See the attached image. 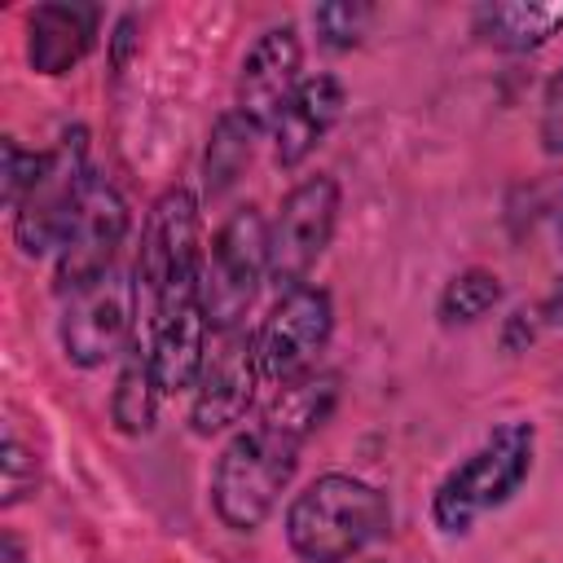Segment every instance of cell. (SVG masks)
Returning <instances> with one entry per match:
<instances>
[{"label": "cell", "mask_w": 563, "mask_h": 563, "mask_svg": "<svg viewBox=\"0 0 563 563\" xmlns=\"http://www.w3.org/2000/svg\"><path fill=\"white\" fill-rule=\"evenodd\" d=\"M501 303V277L488 268H462L457 277L444 282L440 299H435V317L444 325H471L479 317H488Z\"/></svg>", "instance_id": "cell-20"}, {"label": "cell", "mask_w": 563, "mask_h": 563, "mask_svg": "<svg viewBox=\"0 0 563 563\" xmlns=\"http://www.w3.org/2000/svg\"><path fill=\"white\" fill-rule=\"evenodd\" d=\"M35 484H40V457H35V449H26L22 440H18V431L9 427V435H4V506H18L22 497H31L35 493Z\"/></svg>", "instance_id": "cell-22"}, {"label": "cell", "mask_w": 563, "mask_h": 563, "mask_svg": "<svg viewBox=\"0 0 563 563\" xmlns=\"http://www.w3.org/2000/svg\"><path fill=\"white\" fill-rule=\"evenodd\" d=\"M334 334V303L330 290L321 286H295L282 290L277 303L268 308L264 325L255 330V347H260V369L273 383H290L299 374H308L317 365V356L325 352Z\"/></svg>", "instance_id": "cell-8"}, {"label": "cell", "mask_w": 563, "mask_h": 563, "mask_svg": "<svg viewBox=\"0 0 563 563\" xmlns=\"http://www.w3.org/2000/svg\"><path fill=\"white\" fill-rule=\"evenodd\" d=\"M158 383H154V369H150V356H132L114 383V396H110V418L123 435H145L154 427V409H158Z\"/></svg>", "instance_id": "cell-19"}, {"label": "cell", "mask_w": 563, "mask_h": 563, "mask_svg": "<svg viewBox=\"0 0 563 563\" xmlns=\"http://www.w3.org/2000/svg\"><path fill=\"white\" fill-rule=\"evenodd\" d=\"M537 457V427L532 422H501L493 427L431 493V523L449 537H462L488 510L506 506L532 475Z\"/></svg>", "instance_id": "cell-2"}, {"label": "cell", "mask_w": 563, "mask_h": 563, "mask_svg": "<svg viewBox=\"0 0 563 563\" xmlns=\"http://www.w3.org/2000/svg\"><path fill=\"white\" fill-rule=\"evenodd\" d=\"M92 172H88V132L70 128L62 132V141L48 150V163L40 172V180L31 185V194L18 202L13 211V238L22 246V255H57L66 224L88 189Z\"/></svg>", "instance_id": "cell-7"}, {"label": "cell", "mask_w": 563, "mask_h": 563, "mask_svg": "<svg viewBox=\"0 0 563 563\" xmlns=\"http://www.w3.org/2000/svg\"><path fill=\"white\" fill-rule=\"evenodd\" d=\"M97 22H101L97 4H75V0L35 4L26 13V62H31V70L48 75V79L70 75L88 57Z\"/></svg>", "instance_id": "cell-14"}, {"label": "cell", "mask_w": 563, "mask_h": 563, "mask_svg": "<svg viewBox=\"0 0 563 563\" xmlns=\"http://www.w3.org/2000/svg\"><path fill=\"white\" fill-rule=\"evenodd\" d=\"M303 44H299V31L286 22V26H268L251 53L242 57V70H238V92H233V110L255 123L260 132H273L277 114L290 106V97L299 92L303 75Z\"/></svg>", "instance_id": "cell-12"}, {"label": "cell", "mask_w": 563, "mask_h": 563, "mask_svg": "<svg viewBox=\"0 0 563 563\" xmlns=\"http://www.w3.org/2000/svg\"><path fill=\"white\" fill-rule=\"evenodd\" d=\"M541 317H545V325H563V277H559V286L545 295V303H541Z\"/></svg>", "instance_id": "cell-25"}, {"label": "cell", "mask_w": 563, "mask_h": 563, "mask_svg": "<svg viewBox=\"0 0 563 563\" xmlns=\"http://www.w3.org/2000/svg\"><path fill=\"white\" fill-rule=\"evenodd\" d=\"M343 106H347V92H343V84L334 75H308L299 84V92L290 97V106L273 123V158H277V167H299L325 141V132L339 123Z\"/></svg>", "instance_id": "cell-15"}, {"label": "cell", "mask_w": 563, "mask_h": 563, "mask_svg": "<svg viewBox=\"0 0 563 563\" xmlns=\"http://www.w3.org/2000/svg\"><path fill=\"white\" fill-rule=\"evenodd\" d=\"M207 317H202V295H180L158 308H150V369L163 396L185 391L198 383L202 361H207Z\"/></svg>", "instance_id": "cell-13"}, {"label": "cell", "mask_w": 563, "mask_h": 563, "mask_svg": "<svg viewBox=\"0 0 563 563\" xmlns=\"http://www.w3.org/2000/svg\"><path fill=\"white\" fill-rule=\"evenodd\" d=\"M255 136H260V128L246 123L238 110H229V114L216 119V128L207 136V154H202V176H207V189L211 194H224L242 176V167L251 163Z\"/></svg>", "instance_id": "cell-18"}, {"label": "cell", "mask_w": 563, "mask_h": 563, "mask_svg": "<svg viewBox=\"0 0 563 563\" xmlns=\"http://www.w3.org/2000/svg\"><path fill=\"white\" fill-rule=\"evenodd\" d=\"M387 519V497L374 484L325 471L286 506V541L299 563H347L383 537Z\"/></svg>", "instance_id": "cell-1"}, {"label": "cell", "mask_w": 563, "mask_h": 563, "mask_svg": "<svg viewBox=\"0 0 563 563\" xmlns=\"http://www.w3.org/2000/svg\"><path fill=\"white\" fill-rule=\"evenodd\" d=\"M339 224V180L303 176L277 207L268 224V282L277 290H295L308 282L312 264L325 255Z\"/></svg>", "instance_id": "cell-6"}, {"label": "cell", "mask_w": 563, "mask_h": 563, "mask_svg": "<svg viewBox=\"0 0 563 563\" xmlns=\"http://www.w3.org/2000/svg\"><path fill=\"white\" fill-rule=\"evenodd\" d=\"M559 246H563V216H559Z\"/></svg>", "instance_id": "cell-27"}, {"label": "cell", "mask_w": 563, "mask_h": 563, "mask_svg": "<svg viewBox=\"0 0 563 563\" xmlns=\"http://www.w3.org/2000/svg\"><path fill=\"white\" fill-rule=\"evenodd\" d=\"M471 26L488 48L528 53V48H541L550 35L563 31V4H528V0L479 4L471 13Z\"/></svg>", "instance_id": "cell-16"}, {"label": "cell", "mask_w": 563, "mask_h": 563, "mask_svg": "<svg viewBox=\"0 0 563 563\" xmlns=\"http://www.w3.org/2000/svg\"><path fill=\"white\" fill-rule=\"evenodd\" d=\"M202 220H198V198L185 185H172L154 198L141 233V255H136V290H145L150 308L180 299V295H202Z\"/></svg>", "instance_id": "cell-4"}, {"label": "cell", "mask_w": 563, "mask_h": 563, "mask_svg": "<svg viewBox=\"0 0 563 563\" xmlns=\"http://www.w3.org/2000/svg\"><path fill=\"white\" fill-rule=\"evenodd\" d=\"M123 238H128V202L110 180L92 176L57 246V290L70 299L75 290L106 277L114 268Z\"/></svg>", "instance_id": "cell-9"}, {"label": "cell", "mask_w": 563, "mask_h": 563, "mask_svg": "<svg viewBox=\"0 0 563 563\" xmlns=\"http://www.w3.org/2000/svg\"><path fill=\"white\" fill-rule=\"evenodd\" d=\"M268 277V220L260 207H238L211 238L202 264V317L216 334L238 330Z\"/></svg>", "instance_id": "cell-5"}, {"label": "cell", "mask_w": 563, "mask_h": 563, "mask_svg": "<svg viewBox=\"0 0 563 563\" xmlns=\"http://www.w3.org/2000/svg\"><path fill=\"white\" fill-rule=\"evenodd\" d=\"M48 154H35V150H22L18 141H4V172H0V185H4V202L18 211V202L31 194V185L40 180Z\"/></svg>", "instance_id": "cell-23"}, {"label": "cell", "mask_w": 563, "mask_h": 563, "mask_svg": "<svg viewBox=\"0 0 563 563\" xmlns=\"http://www.w3.org/2000/svg\"><path fill=\"white\" fill-rule=\"evenodd\" d=\"M369 18H374L369 4H347V0H339V4H321V9L312 13V26H317L321 44H330V48H352V44H361Z\"/></svg>", "instance_id": "cell-21"}, {"label": "cell", "mask_w": 563, "mask_h": 563, "mask_svg": "<svg viewBox=\"0 0 563 563\" xmlns=\"http://www.w3.org/2000/svg\"><path fill=\"white\" fill-rule=\"evenodd\" d=\"M537 136H541V150H545V154H563V70L545 84Z\"/></svg>", "instance_id": "cell-24"}, {"label": "cell", "mask_w": 563, "mask_h": 563, "mask_svg": "<svg viewBox=\"0 0 563 563\" xmlns=\"http://www.w3.org/2000/svg\"><path fill=\"white\" fill-rule=\"evenodd\" d=\"M0 563H31V559H26V545H22L13 532L0 537Z\"/></svg>", "instance_id": "cell-26"}, {"label": "cell", "mask_w": 563, "mask_h": 563, "mask_svg": "<svg viewBox=\"0 0 563 563\" xmlns=\"http://www.w3.org/2000/svg\"><path fill=\"white\" fill-rule=\"evenodd\" d=\"M264 378L260 369V347L255 334L246 325L216 334V343L207 347L202 374L194 383V409L189 422L198 435H216L233 422H242V413L255 400V383Z\"/></svg>", "instance_id": "cell-11"}, {"label": "cell", "mask_w": 563, "mask_h": 563, "mask_svg": "<svg viewBox=\"0 0 563 563\" xmlns=\"http://www.w3.org/2000/svg\"><path fill=\"white\" fill-rule=\"evenodd\" d=\"M330 405H334V374L308 369V374H299V378L277 387V400L264 409V422L303 444V435L325 422Z\"/></svg>", "instance_id": "cell-17"}, {"label": "cell", "mask_w": 563, "mask_h": 563, "mask_svg": "<svg viewBox=\"0 0 563 563\" xmlns=\"http://www.w3.org/2000/svg\"><path fill=\"white\" fill-rule=\"evenodd\" d=\"M136 299H141L136 282L119 268H110L92 286L75 290L66 312H62V352H66V361L79 365V369L106 365L132 330Z\"/></svg>", "instance_id": "cell-10"}, {"label": "cell", "mask_w": 563, "mask_h": 563, "mask_svg": "<svg viewBox=\"0 0 563 563\" xmlns=\"http://www.w3.org/2000/svg\"><path fill=\"white\" fill-rule=\"evenodd\" d=\"M299 466V440L286 431L255 422L238 431L216 466H211V510L233 532H255L277 510V497L286 493L290 475Z\"/></svg>", "instance_id": "cell-3"}]
</instances>
